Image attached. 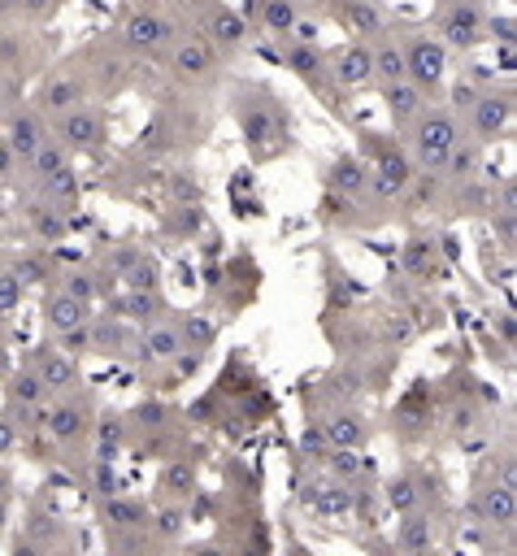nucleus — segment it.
Here are the masks:
<instances>
[{
	"label": "nucleus",
	"mask_w": 517,
	"mask_h": 556,
	"mask_svg": "<svg viewBox=\"0 0 517 556\" xmlns=\"http://www.w3.org/2000/svg\"><path fill=\"white\" fill-rule=\"evenodd\" d=\"M383 100H387V114H392V122H400V126H409V122L426 109V92H422L418 83H409V79L383 83Z\"/></svg>",
	"instance_id": "f3484780"
},
{
	"label": "nucleus",
	"mask_w": 517,
	"mask_h": 556,
	"mask_svg": "<svg viewBox=\"0 0 517 556\" xmlns=\"http://www.w3.org/2000/svg\"><path fill=\"white\" fill-rule=\"evenodd\" d=\"M331 187H335V196H348L357 200L365 187H370V170H365V161L357 157H343L331 165Z\"/></svg>",
	"instance_id": "b1692460"
},
{
	"label": "nucleus",
	"mask_w": 517,
	"mask_h": 556,
	"mask_svg": "<svg viewBox=\"0 0 517 556\" xmlns=\"http://www.w3.org/2000/svg\"><path fill=\"white\" fill-rule=\"evenodd\" d=\"M70 165V153L61 148L57 139H44L40 148L31 153V174L35 179H44V174H57V170H65Z\"/></svg>",
	"instance_id": "c756f323"
},
{
	"label": "nucleus",
	"mask_w": 517,
	"mask_h": 556,
	"mask_svg": "<svg viewBox=\"0 0 517 556\" xmlns=\"http://www.w3.org/2000/svg\"><path fill=\"white\" fill-rule=\"evenodd\" d=\"M400 57H404V79L418 83L422 92H426V100L435 96L439 83H443V70H448V48L435 35L413 31V35L400 40Z\"/></svg>",
	"instance_id": "7ed1b4c3"
},
{
	"label": "nucleus",
	"mask_w": 517,
	"mask_h": 556,
	"mask_svg": "<svg viewBox=\"0 0 517 556\" xmlns=\"http://www.w3.org/2000/svg\"><path fill=\"white\" fill-rule=\"evenodd\" d=\"M53 131H57V144L65 153H100L104 148V139H109V126H104V114L96 109H65L53 118Z\"/></svg>",
	"instance_id": "20e7f679"
},
{
	"label": "nucleus",
	"mask_w": 517,
	"mask_h": 556,
	"mask_svg": "<svg viewBox=\"0 0 517 556\" xmlns=\"http://www.w3.org/2000/svg\"><path fill=\"white\" fill-rule=\"evenodd\" d=\"M22 443V431L14 417H0V457H9V452H18Z\"/></svg>",
	"instance_id": "c03bdc74"
},
{
	"label": "nucleus",
	"mask_w": 517,
	"mask_h": 556,
	"mask_svg": "<svg viewBox=\"0 0 517 556\" xmlns=\"http://www.w3.org/2000/svg\"><path fill=\"white\" fill-rule=\"evenodd\" d=\"M44 196L48 200H61V204H70V200H79V174L65 165V170H57V174H44L40 179Z\"/></svg>",
	"instance_id": "72a5a7b5"
},
{
	"label": "nucleus",
	"mask_w": 517,
	"mask_h": 556,
	"mask_svg": "<svg viewBox=\"0 0 517 556\" xmlns=\"http://www.w3.org/2000/svg\"><path fill=\"white\" fill-rule=\"evenodd\" d=\"M148 504L135 496H122V491H114V496H100V521L109 526V531H148Z\"/></svg>",
	"instance_id": "4468645a"
},
{
	"label": "nucleus",
	"mask_w": 517,
	"mask_h": 556,
	"mask_svg": "<svg viewBox=\"0 0 517 556\" xmlns=\"http://www.w3.org/2000/svg\"><path fill=\"white\" fill-rule=\"evenodd\" d=\"M9 496H14V474L0 465V500H9Z\"/></svg>",
	"instance_id": "3c124183"
},
{
	"label": "nucleus",
	"mask_w": 517,
	"mask_h": 556,
	"mask_svg": "<svg viewBox=\"0 0 517 556\" xmlns=\"http://www.w3.org/2000/svg\"><path fill=\"white\" fill-rule=\"evenodd\" d=\"M470 118H474L478 139H500L513 122V96H496V92H482L470 104Z\"/></svg>",
	"instance_id": "ddd939ff"
},
{
	"label": "nucleus",
	"mask_w": 517,
	"mask_h": 556,
	"mask_svg": "<svg viewBox=\"0 0 517 556\" xmlns=\"http://www.w3.org/2000/svg\"><path fill=\"white\" fill-rule=\"evenodd\" d=\"M235 114H239L244 135H248V148L257 157H279L287 148V118H283V109L265 92H244Z\"/></svg>",
	"instance_id": "f257e3e1"
},
{
	"label": "nucleus",
	"mask_w": 517,
	"mask_h": 556,
	"mask_svg": "<svg viewBox=\"0 0 517 556\" xmlns=\"http://www.w3.org/2000/svg\"><path fill=\"white\" fill-rule=\"evenodd\" d=\"M179 326V339H183V348H209L214 343V322L209 318H200V313H183V322H174Z\"/></svg>",
	"instance_id": "473e14b6"
},
{
	"label": "nucleus",
	"mask_w": 517,
	"mask_h": 556,
	"mask_svg": "<svg viewBox=\"0 0 517 556\" xmlns=\"http://www.w3.org/2000/svg\"><path fill=\"white\" fill-rule=\"evenodd\" d=\"M339 18L348 22V31H357L365 40L387 35V18H383V9L374 0H339Z\"/></svg>",
	"instance_id": "6ab92c4d"
},
{
	"label": "nucleus",
	"mask_w": 517,
	"mask_h": 556,
	"mask_svg": "<svg viewBox=\"0 0 517 556\" xmlns=\"http://www.w3.org/2000/svg\"><path fill=\"white\" fill-rule=\"evenodd\" d=\"M161 487H165V496H187L192 491V470L187 465H170L165 478H161Z\"/></svg>",
	"instance_id": "a19ab883"
},
{
	"label": "nucleus",
	"mask_w": 517,
	"mask_h": 556,
	"mask_svg": "<svg viewBox=\"0 0 517 556\" xmlns=\"http://www.w3.org/2000/svg\"><path fill=\"white\" fill-rule=\"evenodd\" d=\"M474 513H478V521L509 531V526H513V517H517L513 487H504V482H492V487H482V491H478V500H474Z\"/></svg>",
	"instance_id": "2eb2a0df"
},
{
	"label": "nucleus",
	"mask_w": 517,
	"mask_h": 556,
	"mask_svg": "<svg viewBox=\"0 0 517 556\" xmlns=\"http://www.w3.org/2000/svg\"><path fill=\"white\" fill-rule=\"evenodd\" d=\"M5 396H9V409H35L44 404V382L35 378V370H22V374L9 378V387H5Z\"/></svg>",
	"instance_id": "c85d7f7f"
},
{
	"label": "nucleus",
	"mask_w": 517,
	"mask_h": 556,
	"mask_svg": "<svg viewBox=\"0 0 517 556\" xmlns=\"http://www.w3.org/2000/svg\"><path fill=\"white\" fill-rule=\"evenodd\" d=\"M18 304H22V283L14 270H5V274H0V318H9Z\"/></svg>",
	"instance_id": "ea45409f"
},
{
	"label": "nucleus",
	"mask_w": 517,
	"mask_h": 556,
	"mask_svg": "<svg viewBox=\"0 0 517 556\" xmlns=\"http://www.w3.org/2000/svg\"><path fill=\"white\" fill-rule=\"evenodd\" d=\"M57 339H61V352H70V357H87V352H92V322L65 326V331H57Z\"/></svg>",
	"instance_id": "c9c22d12"
},
{
	"label": "nucleus",
	"mask_w": 517,
	"mask_h": 556,
	"mask_svg": "<svg viewBox=\"0 0 517 556\" xmlns=\"http://www.w3.org/2000/svg\"><path fill=\"white\" fill-rule=\"evenodd\" d=\"M326 439H331V448H361L370 439V426L357 409H339L326 417Z\"/></svg>",
	"instance_id": "5701e85b"
},
{
	"label": "nucleus",
	"mask_w": 517,
	"mask_h": 556,
	"mask_svg": "<svg viewBox=\"0 0 517 556\" xmlns=\"http://www.w3.org/2000/svg\"><path fill=\"white\" fill-rule=\"evenodd\" d=\"M44 426L53 431L57 443H79V439H87V431H92V404L65 392L57 404L44 409Z\"/></svg>",
	"instance_id": "1a4fd4ad"
},
{
	"label": "nucleus",
	"mask_w": 517,
	"mask_h": 556,
	"mask_svg": "<svg viewBox=\"0 0 517 556\" xmlns=\"http://www.w3.org/2000/svg\"><path fill=\"white\" fill-rule=\"evenodd\" d=\"M131 343H135V339L126 335V326L114 322V313L104 322H92V352H100V357H126Z\"/></svg>",
	"instance_id": "393cba45"
},
{
	"label": "nucleus",
	"mask_w": 517,
	"mask_h": 556,
	"mask_svg": "<svg viewBox=\"0 0 517 556\" xmlns=\"http://www.w3.org/2000/svg\"><path fill=\"white\" fill-rule=\"evenodd\" d=\"M174 35H179V26L170 18H161V14H153V9H135L122 22V40L131 44L135 53H148V57H161Z\"/></svg>",
	"instance_id": "0eeeda50"
},
{
	"label": "nucleus",
	"mask_w": 517,
	"mask_h": 556,
	"mask_svg": "<svg viewBox=\"0 0 517 556\" xmlns=\"http://www.w3.org/2000/svg\"><path fill=\"white\" fill-rule=\"evenodd\" d=\"M140 357L144 361H174L183 352V339H179V326L174 322H148L144 326V335H140Z\"/></svg>",
	"instance_id": "a211bd4d"
},
{
	"label": "nucleus",
	"mask_w": 517,
	"mask_h": 556,
	"mask_svg": "<svg viewBox=\"0 0 517 556\" xmlns=\"http://www.w3.org/2000/svg\"><path fill=\"white\" fill-rule=\"evenodd\" d=\"M148 526H153L161 539H179L183 535V504H165V509H157V517H148Z\"/></svg>",
	"instance_id": "e433bc0d"
},
{
	"label": "nucleus",
	"mask_w": 517,
	"mask_h": 556,
	"mask_svg": "<svg viewBox=\"0 0 517 556\" xmlns=\"http://www.w3.org/2000/svg\"><path fill=\"white\" fill-rule=\"evenodd\" d=\"M44 139H48V131H44V118L35 114V109H18V114L9 118V135H5V144L14 148V157L18 161H31V153L40 148Z\"/></svg>",
	"instance_id": "dca6fc26"
},
{
	"label": "nucleus",
	"mask_w": 517,
	"mask_h": 556,
	"mask_svg": "<svg viewBox=\"0 0 517 556\" xmlns=\"http://www.w3.org/2000/svg\"><path fill=\"white\" fill-rule=\"evenodd\" d=\"M443 170H448V179L457 183H470L478 174V148L474 144H452V153H448V161H443Z\"/></svg>",
	"instance_id": "7c9ffc66"
},
{
	"label": "nucleus",
	"mask_w": 517,
	"mask_h": 556,
	"mask_svg": "<svg viewBox=\"0 0 517 556\" xmlns=\"http://www.w3.org/2000/svg\"><path fill=\"white\" fill-rule=\"evenodd\" d=\"M492 40H500V44H513V18L504 14V18H487V26H482Z\"/></svg>",
	"instance_id": "49530a36"
},
{
	"label": "nucleus",
	"mask_w": 517,
	"mask_h": 556,
	"mask_svg": "<svg viewBox=\"0 0 517 556\" xmlns=\"http://www.w3.org/2000/svg\"><path fill=\"white\" fill-rule=\"evenodd\" d=\"M92 482H96V496H114V491H122V478L109 470V461H100L92 465Z\"/></svg>",
	"instance_id": "79ce46f5"
},
{
	"label": "nucleus",
	"mask_w": 517,
	"mask_h": 556,
	"mask_svg": "<svg viewBox=\"0 0 517 556\" xmlns=\"http://www.w3.org/2000/svg\"><path fill=\"white\" fill-rule=\"evenodd\" d=\"M300 448H304V457H313V461H326V457H331V439H326V431H322V426H309Z\"/></svg>",
	"instance_id": "37998d69"
},
{
	"label": "nucleus",
	"mask_w": 517,
	"mask_h": 556,
	"mask_svg": "<svg viewBox=\"0 0 517 556\" xmlns=\"http://www.w3.org/2000/svg\"><path fill=\"white\" fill-rule=\"evenodd\" d=\"M114 313L148 326V322H157L161 313H165V300L157 296V287H126V296L114 304Z\"/></svg>",
	"instance_id": "412c9836"
},
{
	"label": "nucleus",
	"mask_w": 517,
	"mask_h": 556,
	"mask_svg": "<svg viewBox=\"0 0 517 556\" xmlns=\"http://www.w3.org/2000/svg\"><path fill=\"white\" fill-rule=\"evenodd\" d=\"M161 57H165V65H170L179 79H209V74L218 70V48L204 40L200 31H192V35H174Z\"/></svg>",
	"instance_id": "39448f33"
},
{
	"label": "nucleus",
	"mask_w": 517,
	"mask_h": 556,
	"mask_svg": "<svg viewBox=\"0 0 517 556\" xmlns=\"http://www.w3.org/2000/svg\"><path fill=\"white\" fill-rule=\"evenodd\" d=\"M79 104H83V83L75 79V74H57V79L44 83L40 109L48 114V118H57V114H65V109H79Z\"/></svg>",
	"instance_id": "aec40b11"
},
{
	"label": "nucleus",
	"mask_w": 517,
	"mask_h": 556,
	"mask_svg": "<svg viewBox=\"0 0 517 556\" xmlns=\"http://www.w3.org/2000/svg\"><path fill=\"white\" fill-rule=\"evenodd\" d=\"M418 500H422V487L409 474L396 478V482L387 487V504H392L396 513H413V509H418Z\"/></svg>",
	"instance_id": "f704fd0d"
},
{
	"label": "nucleus",
	"mask_w": 517,
	"mask_h": 556,
	"mask_svg": "<svg viewBox=\"0 0 517 556\" xmlns=\"http://www.w3.org/2000/svg\"><path fill=\"white\" fill-rule=\"evenodd\" d=\"M118 439H122V422H118V413H104V417H100V435H96V457H100V461H109V457H114Z\"/></svg>",
	"instance_id": "4c0bfd02"
},
{
	"label": "nucleus",
	"mask_w": 517,
	"mask_h": 556,
	"mask_svg": "<svg viewBox=\"0 0 517 556\" xmlns=\"http://www.w3.org/2000/svg\"><path fill=\"white\" fill-rule=\"evenodd\" d=\"M487 14L478 9V0H452L443 14H439V35L443 48H474L478 40H487Z\"/></svg>",
	"instance_id": "423d86ee"
},
{
	"label": "nucleus",
	"mask_w": 517,
	"mask_h": 556,
	"mask_svg": "<svg viewBox=\"0 0 517 556\" xmlns=\"http://www.w3.org/2000/svg\"><path fill=\"white\" fill-rule=\"evenodd\" d=\"M326 70H331V83L335 87H370L374 83V61H370V48L365 44H343L339 53L326 57Z\"/></svg>",
	"instance_id": "f8f14e48"
},
{
	"label": "nucleus",
	"mask_w": 517,
	"mask_h": 556,
	"mask_svg": "<svg viewBox=\"0 0 517 556\" xmlns=\"http://www.w3.org/2000/svg\"><path fill=\"white\" fill-rule=\"evenodd\" d=\"M396 548L400 552H431V548H435V531H431V521L418 517V513H404L400 535H396Z\"/></svg>",
	"instance_id": "bb28decb"
},
{
	"label": "nucleus",
	"mask_w": 517,
	"mask_h": 556,
	"mask_svg": "<svg viewBox=\"0 0 517 556\" xmlns=\"http://www.w3.org/2000/svg\"><path fill=\"white\" fill-rule=\"evenodd\" d=\"M457 139H461L457 122L443 109H422L418 118L409 122V153H413V165H422L426 174L443 170V161H448Z\"/></svg>",
	"instance_id": "f03ea898"
},
{
	"label": "nucleus",
	"mask_w": 517,
	"mask_h": 556,
	"mask_svg": "<svg viewBox=\"0 0 517 556\" xmlns=\"http://www.w3.org/2000/svg\"><path fill=\"white\" fill-rule=\"evenodd\" d=\"M18 9L26 18H48V14L57 9V0H18Z\"/></svg>",
	"instance_id": "09e8293b"
},
{
	"label": "nucleus",
	"mask_w": 517,
	"mask_h": 556,
	"mask_svg": "<svg viewBox=\"0 0 517 556\" xmlns=\"http://www.w3.org/2000/svg\"><path fill=\"white\" fill-rule=\"evenodd\" d=\"M370 61H374V79L378 83L404 79V57H400V44L392 40V35H378V44L370 48Z\"/></svg>",
	"instance_id": "a878e982"
},
{
	"label": "nucleus",
	"mask_w": 517,
	"mask_h": 556,
	"mask_svg": "<svg viewBox=\"0 0 517 556\" xmlns=\"http://www.w3.org/2000/svg\"><path fill=\"white\" fill-rule=\"evenodd\" d=\"M5 521H9V500H0V531H5Z\"/></svg>",
	"instance_id": "603ef678"
},
{
	"label": "nucleus",
	"mask_w": 517,
	"mask_h": 556,
	"mask_svg": "<svg viewBox=\"0 0 517 556\" xmlns=\"http://www.w3.org/2000/svg\"><path fill=\"white\" fill-rule=\"evenodd\" d=\"M26 218H31V231L44 235L48 243L65 235V218H61L57 204H31V209H26Z\"/></svg>",
	"instance_id": "2f4dec72"
},
{
	"label": "nucleus",
	"mask_w": 517,
	"mask_h": 556,
	"mask_svg": "<svg viewBox=\"0 0 517 556\" xmlns=\"http://www.w3.org/2000/svg\"><path fill=\"white\" fill-rule=\"evenodd\" d=\"M14 170H18V157H14V148L0 139V179H9Z\"/></svg>",
	"instance_id": "8fccbe9b"
},
{
	"label": "nucleus",
	"mask_w": 517,
	"mask_h": 556,
	"mask_svg": "<svg viewBox=\"0 0 517 556\" xmlns=\"http://www.w3.org/2000/svg\"><path fill=\"white\" fill-rule=\"evenodd\" d=\"M14 274H18L22 287H35V283H44V261H35V257L18 261V265H14Z\"/></svg>",
	"instance_id": "a18cd8bd"
},
{
	"label": "nucleus",
	"mask_w": 517,
	"mask_h": 556,
	"mask_svg": "<svg viewBox=\"0 0 517 556\" xmlns=\"http://www.w3.org/2000/svg\"><path fill=\"white\" fill-rule=\"evenodd\" d=\"M257 22L274 35H292V26L300 22L296 5L292 0H257Z\"/></svg>",
	"instance_id": "cd10ccee"
},
{
	"label": "nucleus",
	"mask_w": 517,
	"mask_h": 556,
	"mask_svg": "<svg viewBox=\"0 0 517 556\" xmlns=\"http://www.w3.org/2000/svg\"><path fill=\"white\" fill-rule=\"evenodd\" d=\"M61 292H65V296H75V300H83V304H92V300H96V278L75 270V274L61 278Z\"/></svg>",
	"instance_id": "58836bf2"
},
{
	"label": "nucleus",
	"mask_w": 517,
	"mask_h": 556,
	"mask_svg": "<svg viewBox=\"0 0 517 556\" xmlns=\"http://www.w3.org/2000/svg\"><path fill=\"white\" fill-rule=\"evenodd\" d=\"M31 370H35V378L44 382V392H48V396H65V392H75V387H79V365H75L70 352H61V348L40 343V348H35V357H31Z\"/></svg>",
	"instance_id": "9d476101"
},
{
	"label": "nucleus",
	"mask_w": 517,
	"mask_h": 556,
	"mask_svg": "<svg viewBox=\"0 0 517 556\" xmlns=\"http://www.w3.org/2000/svg\"><path fill=\"white\" fill-rule=\"evenodd\" d=\"M409 270L413 274H422V270H431V243H409Z\"/></svg>",
	"instance_id": "de8ad7c7"
},
{
	"label": "nucleus",
	"mask_w": 517,
	"mask_h": 556,
	"mask_svg": "<svg viewBox=\"0 0 517 556\" xmlns=\"http://www.w3.org/2000/svg\"><path fill=\"white\" fill-rule=\"evenodd\" d=\"M283 40V65L296 74V79H304L309 87H331V70H326V53H322L318 44H309V40H287V35H279Z\"/></svg>",
	"instance_id": "9b49d317"
},
{
	"label": "nucleus",
	"mask_w": 517,
	"mask_h": 556,
	"mask_svg": "<svg viewBox=\"0 0 517 556\" xmlns=\"http://www.w3.org/2000/svg\"><path fill=\"white\" fill-rule=\"evenodd\" d=\"M200 35L218 53H231L248 40V22L239 18L235 9H226L222 0H200Z\"/></svg>",
	"instance_id": "6e6552de"
},
{
	"label": "nucleus",
	"mask_w": 517,
	"mask_h": 556,
	"mask_svg": "<svg viewBox=\"0 0 517 556\" xmlns=\"http://www.w3.org/2000/svg\"><path fill=\"white\" fill-rule=\"evenodd\" d=\"M79 322H92V304L65 296V292H53L44 300V326L48 331H65V326H79Z\"/></svg>",
	"instance_id": "4be33fe9"
}]
</instances>
